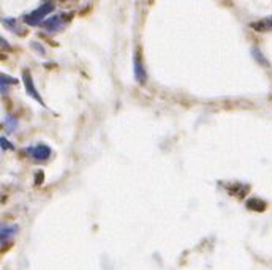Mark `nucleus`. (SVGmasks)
<instances>
[{
    "label": "nucleus",
    "mask_w": 272,
    "mask_h": 270,
    "mask_svg": "<svg viewBox=\"0 0 272 270\" xmlns=\"http://www.w3.org/2000/svg\"><path fill=\"white\" fill-rule=\"evenodd\" d=\"M133 71H135V79L144 86L146 84V79H147V75H146V70H144V65L141 62V57L140 54H135V57H133Z\"/></svg>",
    "instance_id": "obj_4"
},
{
    "label": "nucleus",
    "mask_w": 272,
    "mask_h": 270,
    "mask_svg": "<svg viewBox=\"0 0 272 270\" xmlns=\"http://www.w3.org/2000/svg\"><path fill=\"white\" fill-rule=\"evenodd\" d=\"M0 144H2V149H3V150H13V149H15L13 144H11L5 136L0 137Z\"/></svg>",
    "instance_id": "obj_11"
},
{
    "label": "nucleus",
    "mask_w": 272,
    "mask_h": 270,
    "mask_svg": "<svg viewBox=\"0 0 272 270\" xmlns=\"http://www.w3.org/2000/svg\"><path fill=\"white\" fill-rule=\"evenodd\" d=\"M17 231H19V226L17 225H3L2 229H0V240H2V243L13 239L17 234Z\"/></svg>",
    "instance_id": "obj_6"
},
{
    "label": "nucleus",
    "mask_w": 272,
    "mask_h": 270,
    "mask_svg": "<svg viewBox=\"0 0 272 270\" xmlns=\"http://www.w3.org/2000/svg\"><path fill=\"white\" fill-rule=\"evenodd\" d=\"M65 15H57V16H51L49 19H46L43 22V27L46 32H57L64 26H65Z\"/></svg>",
    "instance_id": "obj_5"
},
{
    "label": "nucleus",
    "mask_w": 272,
    "mask_h": 270,
    "mask_svg": "<svg viewBox=\"0 0 272 270\" xmlns=\"http://www.w3.org/2000/svg\"><path fill=\"white\" fill-rule=\"evenodd\" d=\"M22 84H24V89H26V92L32 97L33 100H37L41 106H45L43 103V98H41V95L38 93V90L35 89V84H33V79L32 76H30L29 70H24L22 71Z\"/></svg>",
    "instance_id": "obj_2"
},
{
    "label": "nucleus",
    "mask_w": 272,
    "mask_h": 270,
    "mask_svg": "<svg viewBox=\"0 0 272 270\" xmlns=\"http://www.w3.org/2000/svg\"><path fill=\"white\" fill-rule=\"evenodd\" d=\"M247 206H249V209H253V210H263L266 206H264V202H261L258 199V197H253V199H250L249 202H247Z\"/></svg>",
    "instance_id": "obj_10"
},
{
    "label": "nucleus",
    "mask_w": 272,
    "mask_h": 270,
    "mask_svg": "<svg viewBox=\"0 0 272 270\" xmlns=\"http://www.w3.org/2000/svg\"><path fill=\"white\" fill-rule=\"evenodd\" d=\"M2 123H3V128L7 133H15V131L17 130V127H19V123H17V119H15L13 116H5L3 120H2Z\"/></svg>",
    "instance_id": "obj_7"
},
{
    "label": "nucleus",
    "mask_w": 272,
    "mask_h": 270,
    "mask_svg": "<svg viewBox=\"0 0 272 270\" xmlns=\"http://www.w3.org/2000/svg\"><path fill=\"white\" fill-rule=\"evenodd\" d=\"M52 11H54V3L46 2L41 5V7H38L37 10H33L32 13L24 16V22L29 24V26H38V24L43 22L45 17L49 13H52Z\"/></svg>",
    "instance_id": "obj_1"
},
{
    "label": "nucleus",
    "mask_w": 272,
    "mask_h": 270,
    "mask_svg": "<svg viewBox=\"0 0 272 270\" xmlns=\"http://www.w3.org/2000/svg\"><path fill=\"white\" fill-rule=\"evenodd\" d=\"M252 27L255 30H259V32H261V30H271L272 29V17L271 19H264V21H259L256 24H253Z\"/></svg>",
    "instance_id": "obj_9"
},
{
    "label": "nucleus",
    "mask_w": 272,
    "mask_h": 270,
    "mask_svg": "<svg viewBox=\"0 0 272 270\" xmlns=\"http://www.w3.org/2000/svg\"><path fill=\"white\" fill-rule=\"evenodd\" d=\"M27 153L32 155V158L37 161H46L51 157V147L45 146V144H38L35 147H27Z\"/></svg>",
    "instance_id": "obj_3"
},
{
    "label": "nucleus",
    "mask_w": 272,
    "mask_h": 270,
    "mask_svg": "<svg viewBox=\"0 0 272 270\" xmlns=\"http://www.w3.org/2000/svg\"><path fill=\"white\" fill-rule=\"evenodd\" d=\"M17 81L15 79V77H8L7 75H0V90H2V93L7 92V87L8 84H16Z\"/></svg>",
    "instance_id": "obj_8"
}]
</instances>
